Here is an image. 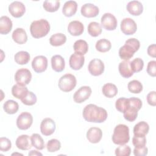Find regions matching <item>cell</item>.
Here are the masks:
<instances>
[{
    "label": "cell",
    "instance_id": "obj_1",
    "mask_svg": "<svg viewBox=\"0 0 156 156\" xmlns=\"http://www.w3.org/2000/svg\"><path fill=\"white\" fill-rule=\"evenodd\" d=\"M82 115L84 119L88 122L101 123L107 119L108 114L104 108L90 104L84 107Z\"/></svg>",
    "mask_w": 156,
    "mask_h": 156
},
{
    "label": "cell",
    "instance_id": "obj_2",
    "mask_svg": "<svg viewBox=\"0 0 156 156\" xmlns=\"http://www.w3.org/2000/svg\"><path fill=\"white\" fill-rule=\"evenodd\" d=\"M140 47L139 40L135 38H131L127 40L125 44L121 46L119 49V57L124 60H129L135 52H136Z\"/></svg>",
    "mask_w": 156,
    "mask_h": 156
},
{
    "label": "cell",
    "instance_id": "obj_3",
    "mask_svg": "<svg viewBox=\"0 0 156 156\" xmlns=\"http://www.w3.org/2000/svg\"><path fill=\"white\" fill-rule=\"evenodd\" d=\"M50 30V24L44 19L34 21L30 26V32L35 38H40L45 37Z\"/></svg>",
    "mask_w": 156,
    "mask_h": 156
},
{
    "label": "cell",
    "instance_id": "obj_4",
    "mask_svg": "<svg viewBox=\"0 0 156 156\" xmlns=\"http://www.w3.org/2000/svg\"><path fill=\"white\" fill-rule=\"evenodd\" d=\"M129 140L130 136L129 127L122 124L117 125L114 129L112 135L113 142L116 144L122 145L127 143Z\"/></svg>",
    "mask_w": 156,
    "mask_h": 156
},
{
    "label": "cell",
    "instance_id": "obj_5",
    "mask_svg": "<svg viewBox=\"0 0 156 156\" xmlns=\"http://www.w3.org/2000/svg\"><path fill=\"white\" fill-rule=\"evenodd\" d=\"M77 84L76 77L71 74L68 73L62 76L58 83V88L63 92H69L72 91Z\"/></svg>",
    "mask_w": 156,
    "mask_h": 156
},
{
    "label": "cell",
    "instance_id": "obj_6",
    "mask_svg": "<svg viewBox=\"0 0 156 156\" xmlns=\"http://www.w3.org/2000/svg\"><path fill=\"white\" fill-rule=\"evenodd\" d=\"M33 122L32 115L29 112L21 113L16 119V126L20 130H27Z\"/></svg>",
    "mask_w": 156,
    "mask_h": 156
},
{
    "label": "cell",
    "instance_id": "obj_7",
    "mask_svg": "<svg viewBox=\"0 0 156 156\" xmlns=\"http://www.w3.org/2000/svg\"><path fill=\"white\" fill-rule=\"evenodd\" d=\"M32 79L30 71L26 68H21L16 71L15 74V80L18 84L24 85L29 84Z\"/></svg>",
    "mask_w": 156,
    "mask_h": 156
},
{
    "label": "cell",
    "instance_id": "obj_8",
    "mask_svg": "<svg viewBox=\"0 0 156 156\" xmlns=\"http://www.w3.org/2000/svg\"><path fill=\"white\" fill-rule=\"evenodd\" d=\"M102 26L107 30H113L117 27L118 21L116 17L110 13H104L101 19Z\"/></svg>",
    "mask_w": 156,
    "mask_h": 156
},
{
    "label": "cell",
    "instance_id": "obj_9",
    "mask_svg": "<svg viewBox=\"0 0 156 156\" xmlns=\"http://www.w3.org/2000/svg\"><path fill=\"white\" fill-rule=\"evenodd\" d=\"M121 30L125 35H133L137 30V25L133 19L125 18L121 22Z\"/></svg>",
    "mask_w": 156,
    "mask_h": 156
},
{
    "label": "cell",
    "instance_id": "obj_10",
    "mask_svg": "<svg viewBox=\"0 0 156 156\" xmlns=\"http://www.w3.org/2000/svg\"><path fill=\"white\" fill-rule=\"evenodd\" d=\"M104 68L105 66L104 63L99 58H94L91 60L88 66L89 73L94 76L101 75L104 71Z\"/></svg>",
    "mask_w": 156,
    "mask_h": 156
},
{
    "label": "cell",
    "instance_id": "obj_11",
    "mask_svg": "<svg viewBox=\"0 0 156 156\" xmlns=\"http://www.w3.org/2000/svg\"><path fill=\"white\" fill-rule=\"evenodd\" d=\"M91 88L88 86H82L74 94L73 99L75 102L80 104L88 99L91 94Z\"/></svg>",
    "mask_w": 156,
    "mask_h": 156
},
{
    "label": "cell",
    "instance_id": "obj_12",
    "mask_svg": "<svg viewBox=\"0 0 156 156\" xmlns=\"http://www.w3.org/2000/svg\"><path fill=\"white\" fill-rule=\"evenodd\" d=\"M32 67L34 71L37 73L44 72L48 67L47 58L44 55L36 56L32 62Z\"/></svg>",
    "mask_w": 156,
    "mask_h": 156
},
{
    "label": "cell",
    "instance_id": "obj_13",
    "mask_svg": "<svg viewBox=\"0 0 156 156\" xmlns=\"http://www.w3.org/2000/svg\"><path fill=\"white\" fill-rule=\"evenodd\" d=\"M55 130V123L53 119L49 118H44L40 124L41 133L44 136L52 135Z\"/></svg>",
    "mask_w": 156,
    "mask_h": 156
},
{
    "label": "cell",
    "instance_id": "obj_14",
    "mask_svg": "<svg viewBox=\"0 0 156 156\" xmlns=\"http://www.w3.org/2000/svg\"><path fill=\"white\" fill-rule=\"evenodd\" d=\"M9 11L12 16L20 18L24 14L26 7L23 2L15 1L9 5Z\"/></svg>",
    "mask_w": 156,
    "mask_h": 156
},
{
    "label": "cell",
    "instance_id": "obj_15",
    "mask_svg": "<svg viewBox=\"0 0 156 156\" xmlns=\"http://www.w3.org/2000/svg\"><path fill=\"white\" fill-rule=\"evenodd\" d=\"M81 14L87 18L96 17L99 12V8L91 3H86L83 4L80 9Z\"/></svg>",
    "mask_w": 156,
    "mask_h": 156
},
{
    "label": "cell",
    "instance_id": "obj_16",
    "mask_svg": "<svg viewBox=\"0 0 156 156\" xmlns=\"http://www.w3.org/2000/svg\"><path fill=\"white\" fill-rule=\"evenodd\" d=\"M85 62V57L83 55L74 52L73 54L69 60V64L71 69L79 70L82 68Z\"/></svg>",
    "mask_w": 156,
    "mask_h": 156
},
{
    "label": "cell",
    "instance_id": "obj_17",
    "mask_svg": "<svg viewBox=\"0 0 156 156\" xmlns=\"http://www.w3.org/2000/svg\"><path fill=\"white\" fill-rule=\"evenodd\" d=\"M102 136V132L100 128L93 127L90 128L87 132V138L91 143H99Z\"/></svg>",
    "mask_w": 156,
    "mask_h": 156
},
{
    "label": "cell",
    "instance_id": "obj_18",
    "mask_svg": "<svg viewBox=\"0 0 156 156\" xmlns=\"http://www.w3.org/2000/svg\"><path fill=\"white\" fill-rule=\"evenodd\" d=\"M84 30L83 24L79 21H71L68 26V31L73 36L80 35Z\"/></svg>",
    "mask_w": 156,
    "mask_h": 156
},
{
    "label": "cell",
    "instance_id": "obj_19",
    "mask_svg": "<svg viewBox=\"0 0 156 156\" xmlns=\"http://www.w3.org/2000/svg\"><path fill=\"white\" fill-rule=\"evenodd\" d=\"M15 144L19 149L23 151L29 150L32 146L30 137L27 135H21L19 136L16 140Z\"/></svg>",
    "mask_w": 156,
    "mask_h": 156
},
{
    "label": "cell",
    "instance_id": "obj_20",
    "mask_svg": "<svg viewBox=\"0 0 156 156\" xmlns=\"http://www.w3.org/2000/svg\"><path fill=\"white\" fill-rule=\"evenodd\" d=\"M127 10L133 16H138L143 13V5L138 1H132L128 2L126 6Z\"/></svg>",
    "mask_w": 156,
    "mask_h": 156
},
{
    "label": "cell",
    "instance_id": "obj_21",
    "mask_svg": "<svg viewBox=\"0 0 156 156\" xmlns=\"http://www.w3.org/2000/svg\"><path fill=\"white\" fill-rule=\"evenodd\" d=\"M12 39L18 44H23L27 41V35L25 30L23 28L18 27L12 33Z\"/></svg>",
    "mask_w": 156,
    "mask_h": 156
},
{
    "label": "cell",
    "instance_id": "obj_22",
    "mask_svg": "<svg viewBox=\"0 0 156 156\" xmlns=\"http://www.w3.org/2000/svg\"><path fill=\"white\" fill-rule=\"evenodd\" d=\"M138 110H138L136 107H135L134 106L130 104L129 98H127V108L124 111V112L123 113L124 119L130 122L134 121L137 118Z\"/></svg>",
    "mask_w": 156,
    "mask_h": 156
},
{
    "label": "cell",
    "instance_id": "obj_23",
    "mask_svg": "<svg viewBox=\"0 0 156 156\" xmlns=\"http://www.w3.org/2000/svg\"><path fill=\"white\" fill-rule=\"evenodd\" d=\"M51 66L55 72H62L65 67V59L60 55H55L51 58Z\"/></svg>",
    "mask_w": 156,
    "mask_h": 156
},
{
    "label": "cell",
    "instance_id": "obj_24",
    "mask_svg": "<svg viewBox=\"0 0 156 156\" xmlns=\"http://www.w3.org/2000/svg\"><path fill=\"white\" fill-rule=\"evenodd\" d=\"M149 130V126L145 121H140L135 125L133 127V134L135 136H145Z\"/></svg>",
    "mask_w": 156,
    "mask_h": 156
},
{
    "label": "cell",
    "instance_id": "obj_25",
    "mask_svg": "<svg viewBox=\"0 0 156 156\" xmlns=\"http://www.w3.org/2000/svg\"><path fill=\"white\" fill-rule=\"evenodd\" d=\"M77 9V4L74 1L65 2L63 6L62 13L66 17H71L75 15Z\"/></svg>",
    "mask_w": 156,
    "mask_h": 156
},
{
    "label": "cell",
    "instance_id": "obj_26",
    "mask_svg": "<svg viewBox=\"0 0 156 156\" xmlns=\"http://www.w3.org/2000/svg\"><path fill=\"white\" fill-rule=\"evenodd\" d=\"M118 69L120 74L124 78H129L133 74L129 60H124L120 62L118 66Z\"/></svg>",
    "mask_w": 156,
    "mask_h": 156
},
{
    "label": "cell",
    "instance_id": "obj_27",
    "mask_svg": "<svg viewBox=\"0 0 156 156\" xmlns=\"http://www.w3.org/2000/svg\"><path fill=\"white\" fill-rule=\"evenodd\" d=\"M12 21L7 16H2L0 18V33L2 35L9 34L12 28Z\"/></svg>",
    "mask_w": 156,
    "mask_h": 156
},
{
    "label": "cell",
    "instance_id": "obj_28",
    "mask_svg": "<svg viewBox=\"0 0 156 156\" xmlns=\"http://www.w3.org/2000/svg\"><path fill=\"white\" fill-rule=\"evenodd\" d=\"M28 91L29 90L26 86L21 85L18 83L14 85L12 88V95L15 98L20 100L27 94Z\"/></svg>",
    "mask_w": 156,
    "mask_h": 156
},
{
    "label": "cell",
    "instance_id": "obj_29",
    "mask_svg": "<svg viewBox=\"0 0 156 156\" xmlns=\"http://www.w3.org/2000/svg\"><path fill=\"white\" fill-rule=\"evenodd\" d=\"M103 94L108 98L115 96L118 93V88L116 86L112 83H107L104 85L102 88Z\"/></svg>",
    "mask_w": 156,
    "mask_h": 156
},
{
    "label": "cell",
    "instance_id": "obj_30",
    "mask_svg": "<svg viewBox=\"0 0 156 156\" xmlns=\"http://www.w3.org/2000/svg\"><path fill=\"white\" fill-rule=\"evenodd\" d=\"M73 49L76 53L83 55L88 52V44L85 40H78L74 42Z\"/></svg>",
    "mask_w": 156,
    "mask_h": 156
},
{
    "label": "cell",
    "instance_id": "obj_31",
    "mask_svg": "<svg viewBox=\"0 0 156 156\" xmlns=\"http://www.w3.org/2000/svg\"><path fill=\"white\" fill-rule=\"evenodd\" d=\"M66 41V37L62 33H57L49 38V43L53 46H60L63 45Z\"/></svg>",
    "mask_w": 156,
    "mask_h": 156
},
{
    "label": "cell",
    "instance_id": "obj_32",
    "mask_svg": "<svg viewBox=\"0 0 156 156\" xmlns=\"http://www.w3.org/2000/svg\"><path fill=\"white\" fill-rule=\"evenodd\" d=\"M3 108L5 113L7 114L12 115L16 113L19 108V105L18 102L13 100H8L4 102L3 105Z\"/></svg>",
    "mask_w": 156,
    "mask_h": 156
},
{
    "label": "cell",
    "instance_id": "obj_33",
    "mask_svg": "<svg viewBox=\"0 0 156 156\" xmlns=\"http://www.w3.org/2000/svg\"><path fill=\"white\" fill-rule=\"evenodd\" d=\"M30 54L27 51H21L16 52L14 56L15 61L19 65H26L30 60Z\"/></svg>",
    "mask_w": 156,
    "mask_h": 156
},
{
    "label": "cell",
    "instance_id": "obj_34",
    "mask_svg": "<svg viewBox=\"0 0 156 156\" xmlns=\"http://www.w3.org/2000/svg\"><path fill=\"white\" fill-rule=\"evenodd\" d=\"M96 49L101 52H106L110 50L112 48L111 42L105 38L99 40L96 43Z\"/></svg>",
    "mask_w": 156,
    "mask_h": 156
},
{
    "label": "cell",
    "instance_id": "obj_35",
    "mask_svg": "<svg viewBox=\"0 0 156 156\" xmlns=\"http://www.w3.org/2000/svg\"><path fill=\"white\" fill-rule=\"evenodd\" d=\"M32 145L38 150H43L44 147V142L43 138L38 133H33L30 136Z\"/></svg>",
    "mask_w": 156,
    "mask_h": 156
},
{
    "label": "cell",
    "instance_id": "obj_36",
    "mask_svg": "<svg viewBox=\"0 0 156 156\" xmlns=\"http://www.w3.org/2000/svg\"><path fill=\"white\" fill-rule=\"evenodd\" d=\"M88 32L91 37H98L102 33V28L99 23L93 21L88 26Z\"/></svg>",
    "mask_w": 156,
    "mask_h": 156
},
{
    "label": "cell",
    "instance_id": "obj_37",
    "mask_svg": "<svg viewBox=\"0 0 156 156\" xmlns=\"http://www.w3.org/2000/svg\"><path fill=\"white\" fill-rule=\"evenodd\" d=\"M60 2L59 1L46 0L43 2L44 9L49 12H54L57 11L60 7Z\"/></svg>",
    "mask_w": 156,
    "mask_h": 156
},
{
    "label": "cell",
    "instance_id": "obj_38",
    "mask_svg": "<svg viewBox=\"0 0 156 156\" xmlns=\"http://www.w3.org/2000/svg\"><path fill=\"white\" fill-rule=\"evenodd\" d=\"M127 88L130 92L138 94L141 92L143 87L142 83L140 81L137 80H133L129 82L127 85Z\"/></svg>",
    "mask_w": 156,
    "mask_h": 156
},
{
    "label": "cell",
    "instance_id": "obj_39",
    "mask_svg": "<svg viewBox=\"0 0 156 156\" xmlns=\"http://www.w3.org/2000/svg\"><path fill=\"white\" fill-rule=\"evenodd\" d=\"M61 147V143L57 139H51L49 140L46 144V148L48 152H54L58 151Z\"/></svg>",
    "mask_w": 156,
    "mask_h": 156
},
{
    "label": "cell",
    "instance_id": "obj_40",
    "mask_svg": "<svg viewBox=\"0 0 156 156\" xmlns=\"http://www.w3.org/2000/svg\"><path fill=\"white\" fill-rule=\"evenodd\" d=\"M37 96L32 91H28L27 94L21 99V102L26 105H33L37 102Z\"/></svg>",
    "mask_w": 156,
    "mask_h": 156
},
{
    "label": "cell",
    "instance_id": "obj_41",
    "mask_svg": "<svg viewBox=\"0 0 156 156\" xmlns=\"http://www.w3.org/2000/svg\"><path fill=\"white\" fill-rule=\"evenodd\" d=\"M143 66L144 62L140 58H136L130 62V67L133 73L141 71L143 69Z\"/></svg>",
    "mask_w": 156,
    "mask_h": 156
},
{
    "label": "cell",
    "instance_id": "obj_42",
    "mask_svg": "<svg viewBox=\"0 0 156 156\" xmlns=\"http://www.w3.org/2000/svg\"><path fill=\"white\" fill-rule=\"evenodd\" d=\"M131 153V149L129 146L122 144L115 149V155L117 156H129Z\"/></svg>",
    "mask_w": 156,
    "mask_h": 156
},
{
    "label": "cell",
    "instance_id": "obj_43",
    "mask_svg": "<svg viewBox=\"0 0 156 156\" xmlns=\"http://www.w3.org/2000/svg\"><path fill=\"white\" fill-rule=\"evenodd\" d=\"M127 105V98H120L118 99L115 102V107L119 112L124 113L126 109Z\"/></svg>",
    "mask_w": 156,
    "mask_h": 156
},
{
    "label": "cell",
    "instance_id": "obj_44",
    "mask_svg": "<svg viewBox=\"0 0 156 156\" xmlns=\"http://www.w3.org/2000/svg\"><path fill=\"white\" fill-rule=\"evenodd\" d=\"M12 143L9 139L5 137H1L0 138V150L2 152H7L10 149Z\"/></svg>",
    "mask_w": 156,
    "mask_h": 156
},
{
    "label": "cell",
    "instance_id": "obj_45",
    "mask_svg": "<svg viewBox=\"0 0 156 156\" xmlns=\"http://www.w3.org/2000/svg\"><path fill=\"white\" fill-rule=\"evenodd\" d=\"M132 143L135 147H143L146 146V139L145 136L138 137L134 136L132 138Z\"/></svg>",
    "mask_w": 156,
    "mask_h": 156
},
{
    "label": "cell",
    "instance_id": "obj_46",
    "mask_svg": "<svg viewBox=\"0 0 156 156\" xmlns=\"http://www.w3.org/2000/svg\"><path fill=\"white\" fill-rule=\"evenodd\" d=\"M147 73L152 77H155L156 76V61H150L147 66Z\"/></svg>",
    "mask_w": 156,
    "mask_h": 156
},
{
    "label": "cell",
    "instance_id": "obj_47",
    "mask_svg": "<svg viewBox=\"0 0 156 156\" xmlns=\"http://www.w3.org/2000/svg\"><path fill=\"white\" fill-rule=\"evenodd\" d=\"M156 92L152 91L149 92L147 95V103L152 106L156 105Z\"/></svg>",
    "mask_w": 156,
    "mask_h": 156
},
{
    "label": "cell",
    "instance_id": "obj_48",
    "mask_svg": "<svg viewBox=\"0 0 156 156\" xmlns=\"http://www.w3.org/2000/svg\"><path fill=\"white\" fill-rule=\"evenodd\" d=\"M148 153V149L146 146L143 147H135L133 149V154L135 156H144Z\"/></svg>",
    "mask_w": 156,
    "mask_h": 156
},
{
    "label": "cell",
    "instance_id": "obj_49",
    "mask_svg": "<svg viewBox=\"0 0 156 156\" xmlns=\"http://www.w3.org/2000/svg\"><path fill=\"white\" fill-rule=\"evenodd\" d=\"M147 54L149 56L155 58L156 57V46L155 44H151L148 46L147 50Z\"/></svg>",
    "mask_w": 156,
    "mask_h": 156
},
{
    "label": "cell",
    "instance_id": "obj_50",
    "mask_svg": "<svg viewBox=\"0 0 156 156\" xmlns=\"http://www.w3.org/2000/svg\"><path fill=\"white\" fill-rule=\"evenodd\" d=\"M28 155H43V154L41 153L38 152L37 151H35V150L30 151L29 152Z\"/></svg>",
    "mask_w": 156,
    "mask_h": 156
}]
</instances>
